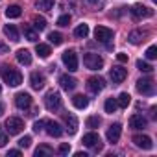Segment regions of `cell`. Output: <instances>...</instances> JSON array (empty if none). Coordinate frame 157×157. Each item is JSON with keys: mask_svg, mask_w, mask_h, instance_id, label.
I'll use <instances>...</instances> for the list:
<instances>
[{"mask_svg": "<svg viewBox=\"0 0 157 157\" xmlns=\"http://www.w3.org/2000/svg\"><path fill=\"white\" fill-rule=\"evenodd\" d=\"M21 155V150H10L8 151V157H19Z\"/></svg>", "mask_w": 157, "mask_h": 157, "instance_id": "obj_43", "label": "cell"}, {"mask_svg": "<svg viewBox=\"0 0 157 157\" xmlns=\"http://www.w3.org/2000/svg\"><path fill=\"white\" fill-rule=\"evenodd\" d=\"M0 93H2V87H0Z\"/></svg>", "mask_w": 157, "mask_h": 157, "instance_id": "obj_48", "label": "cell"}, {"mask_svg": "<svg viewBox=\"0 0 157 157\" xmlns=\"http://www.w3.org/2000/svg\"><path fill=\"white\" fill-rule=\"evenodd\" d=\"M56 4V0H37L35 2V8L41 10V11H50Z\"/></svg>", "mask_w": 157, "mask_h": 157, "instance_id": "obj_24", "label": "cell"}, {"mask_svg": "<svg viewBox=\"0 0 157 157\" xmlns=\"http://www.w3.org/2000/svg\"><path fill=\"white\" fill-rule=\"evenodd\" d=\"M146 124H148V120L142 115H131V118H129V128L131 129H144Z\"/></svg>", "mask_w": 157, "mask_h": 157, "instance_id": "obj_18", "label": "cell"}, {"mask_svg": "<svg viewBox=\"0 0 157 157\" xmlns=\"http://www.w3.org/2000/svg\"><path fill=\"white\" fill-rule=\"evenodd\" d=\"M8 50H10V48H8L4 43H0V54H8Z\"/></svg>", "mask_w": 157, "mask_h": 157, "instance_id": "obj_44", "label": "cell"}, {"mask_svg": "<svg viewBox=\"0 0 157 157\" xmlns=\"http://www.w3.org/2000/svg\"><path fill=\"white\" fill-rule=\"evenodd\" d=\"M48 41H50L52 44H56V46H57V44H61V43H63V35H61L59 32H50V33H48Z\"/></svg>", "mask_w": 157, "mask_h": 157, "instance_id": "obj_33", "label": "cell"}, {"mask_svg": "<svg viewBox=\"0 0 157 157\" xmlns=\"http://www.w3.org/2000/svg\"><path fill=\"white\" fill-rule=\"evenodd\" d=\"M17 61H19L21 65H30V63H32V54H30V50L21 48V50L17 52Z\"/></svg>", "mask_w": 157, "mask_h": 157, "instance_id": "obj_21", "label": "cell"}, {"mask_svg": "<svg viewBox=\"0 0 157 157\" xmlns=\"http://www.w3.org/2000/svg\"><path fill=\"white\" fill-rule=\"evenodd\" d=\"M44 83H46V80H44V76H43L41 72H33V74L30 76V85H32V89L41 91V89L44 87Z\"/></svg>", "mask_w": 157, "mask_h": 157, "instance_id": "obj_14", "label": "cell"}, {"mask_svg": "<svg viewBox=\"0 0 157 157\" xmlns=\"http://www.w3.org/2000/svg\"><path fill=\"white\" fill-rule=\"evenodd\" d=\"M104 109H105V113H109V115L117 113V109H118L117 98H107V100H105V104H104Z\"/></svg>", "mask_w": 157, "mask_h": 157, "instance_id": "obj_25", "label": "cell"}, {"mask_svg": "<svg viewBox=\"0 0 157 157\" xmlns=\"http://www.w3.org/2000/svg\"><path fill=\"white\" fill-rule=\"evenodd\" d=\"M144 37H146V32H142V30H133L128 39H129L131 44H140V43L144 41Z\"/></svg>", "mask_w": 157, "mask_h": 157, "instance_id": "obj_20", "label": "cell"}, {"mask_svg": "<svg viewBox=\"0 0 157 157\" xmlns=\"http://www.w3.org/2000/svg\"><path fill=\"white\" fill-rule=\"evenodd\" d=\"M35 52H37V56H39V57H48V56L52 54L50 46H48V44H43V43H39V44L35 46Z\"/></svg>", "mask_w": 157, "mask_h": 157, "instance_id": "obj_27", "label": "cell"}, {"mask_svg": "<svg viewBox=\"0 0 157 157\" xmlns=\"http://www.w3.org/2000/svg\"><path fill=\"white\" fill-rule=\"evenodd\" d=\"M2 113H4V105H2V104H0V115H2Z\"/></svg>", "mask_w": 157, "mask_h": 157, "instance_id": "obj_47", "label": "cell"}, {"mask_svg": "<svg viewBox=\"0 0 157 157\" xmlns=\"http://www.w3.org/2000/svg\"><path fill=\"white\" fill-rule=\"evenodd\" d=\"M44 105L48 111H57L61 107V94L56 93V91H50L46 96H44Z\"/></svg>", "mask_w": 157, "mask_h": 157, "instance_id": "obj_5", "label": "cell"}, {"mask_svg": "<svg viewBox=\"0 0 157 157\" xmlns=\"http://www.w3.org/2000/svg\"><path fill=\"white\" fill-rule=\"evenodd\" d=\"M120 135H122V126H120L118 122H115V124H111V126L107 128L105 137H107L109 142H117V140L120 139Z\"/></svg>", "mask_w": 157, "mask_h": 157, "instance_id": "obj_11", "label": "cell"}, {"mask_svg": "<svg viewBox=\"0 0 157 157\" xmlns=\"http://www.w3.org/2000/svg\"><path fill=\"white\" fill-rule=\"evenodd\" d=\"M85 124H87V128L94 129V128H98V126H100V118H98V117H89V118L85 120Z\"/></svg>", "mask_w": 157, "mask_h": 157, "instance_id": "obj_35", "label": "cell"}, {"mask_svg": "<svg viewBox=\"0 0 157 157\" xmlns=\"http://www.w3.org/2000/svg\"><path fill=\"white\" fill-rule=\"evenodd\" d=\"M131 15H133L135 19H148V17L153 15V11H151L150 8L142 6V4H135V6L131 8Z\"/></svg>", "mask_w": 157, "mask_h": 157, "instance_id": "obj_10", "label": "cell"}, {"mask_svg": "<svg viewBox=\"0 0 157 157\" xmlns=\"http://www.w3.org/2000/svg\"><path fill=\"white\" fill-rule=\"evenodd\" d=\"M24 37L28 39V41H32V43H35L37 39H39V35H37V32L32 28V26H24Z\"/></svg>", "mask_w": 157, "mask_h": 157, "instance_id": "obj_30", "label": "cell"}, {"mask_svg": "<svg viewBox=\"0 0 157 157\" xmlns=\"http://www.w3.org/2000/svg\"><path fill=\"white\" fill-rule=\"evenodd\" d=\"M89 4H94V6H102L104 4V0H87Z\"/></svg>", "mask_w": 157, "mask_h": 157, "instance_id": "obj_45", "label": "cell"}, {"mask_svg": "<svg viewBox=\"0 0 157 157\" xmlns=\"http://www.w3.org/2000/svg\"><path fill=\"white\" fill-rule=\"evenodd\" d=\"M76 157H87V153H83V151H78V153H76Z\"/></svg>", "mask_w": 157, "mask_h": 157, "instance_id": "obj_46", "label": "cell"}, {"mask_svg": "<svg viewBox=\"0 0 157 157\" xmlns=\"http://www.w3.org/2000/svg\"><path fill=\"white\" fill-rule=\"evenodd\" d=\"M59 85H61L65 91H74L76 85H78V82H76V78H72V76H68V74H63V76L59 78Z\"/></svg>", "mask_w": 157, "mask_h": 157, "instance_id": "obj_17", "label": "cell"}, {"mask_svg": "<svg viewBox=\"0 0 157 157\" xmlns=\"http://www.w3.org/2000/svg\"><path fill=\"white\" fill-rule=\"evenodd\" d=\"M137 68H139L140 72H151V70H153V67H151L150 63L142 61V59H139V61H137Z\"/></svg>", "mask_w": 157, "mask_h": 157, "instance_id": "obj_34", "label": "cell"}, {"mask_svg": "<svg viewBox=\"0 0 157 157\" xmlns=\"http://www.w3.org/2000/svg\"><path fill=\"white\" fill-rule=\"evenodd\" d=\"M44 126H46V133H48L50 137H61L63 131H65V129H63L57 122H54V120H46Z\"/></svg>", "mask_w": 157, "mask_h": 157, "instance_id": "obj_16", "label": "cell"}, {"mask_svg": "<svg viewBox=\"0 0 157 157\" xmlns=\"http://www.w3.org/2000/svg\"><path fill=\"white\" fill-rule=\"evenodd\" d=\"M33 28L37 30V32H43L44 28H46V19L44 17H33Z\"/></svg>", "mask_w": 157, "mask_h": 157, "instance_id": "obj_31", "label": "cell"}, {"mask_svg": "<svg viewBox=\"0 0 157 157\" xmlns=\"http://www.w3.org/2000/svg\"><path fill=\"white\" fill-rule=\"evenodd\" d=\"M67 131H68V135H74L78 131V118L74 115L67 117Z\"/></svg>", "mask_w": 157, "mask_h": 157, "instance_id": "obj_23", "label": "cell"}, {"mask_svg": "<svg viewBox=\"0 0 157 157\" xmlns=\"http://www.w3.org/2000/svg\"><path fill=\"white\" fill-rule=\"evenodd\" d=\"M104 87H105V80H104V78L93 76V78H89V80H87V89L91 93H94V94H98L100 91H104Z\"/></svg>", "mask_w": 157, "mask_h": 157, "instance_id": "obj_7", "label": "cell"}, {"mask_svg": "<svg viewBox=\"0 0 157 157\" xmlns=\"http://www.w3.org/2000/svg\"><path fill=\"white\" fill-rule=\"evenodd\" d=\"M61 59H63L65 67L68 68V72H76V70H78V54H76L74 50H67V52H63Z\"/></svg>", "mask_w": 157, "mask_h": 157, "instance_id": "obj_4", "label": "cell"}, {"mask_svg": "<svg viewBox=\"0 0 157 157\" xmlns=\"http://www.w3.org/2000/svg\"><path fill=\"white\" fill-rule=\"evenodd\" d=\"M109 74H111L113 83H122V82L126 80V76H128V70H126L124 67H113Z\"/></svg>", "mask_w": 157, "mask_h": 157, "instance_id": "obj_13", "label": "cell"}, {"mask_svg": "<svg viewBox=\"0 0 157 157\" xmlns=\"http://www.w3.org/2000/svg\"><path fill=\"white\" fill-rule=\"evenodd\" d=\"M82 142H83V146H87V148H94L96 151L102 148V144H100V135L94 133V131L83 135V140H82Z\"/></svg>", "mask_w": 157, "mask_h": 157, "instance_id": "obj_9", "label": "cell"}, {"mask_svg": "<svg viewBox=\"0 0 157 157\" xmlns=\"http://www.w3.org/2000/svg\"><path fill=\"white\" fill-rule=\"evenodd\" d=\"M72 104H74L76 109H85V107L89 105V98L83 96V94H76V96L72 98Z\"/></svg>", "mask_w": 157, "mask_h": 157, "instance_id": "obj_22", "label": "cell"}, {"mask_svg": "<svg viewBox=\"0 0 157 157\" xmlns=\"http://www.w3.org/2000/svg\"><path fill=\"white\" fill-rule=\"evenodd\" d=\"M22 129H24L22 118H19V117H10V118L6 120V131H8L10 135H19Z\"/></svg>", "mask_w": 157, "mask_h": 157, "instance_id": "obj_3", "label": "cell"}, {"mask_svg": "<svg viewBox=\"0 0 157 157\" xmlns=\"http://www.w3.org/2000/svg\"><path fill=\"white\" fill-rule=\"evenodd\" d=\"M83 65L89 70H100L104 67V59H102V56H98L94 52H89V54L83 56Z\"/></svg>", "mask_w": 157, "mask_h": 157, "instance_id": "obj_2", "label": "cell"}, {"mask_svg": "<svg viewBox=\"0 0 157 157\" xmlns=\"http://www.w3.org/2000/svg\"><path fill=\"white\" fill-rule=\"evenodd\" d=\"M52 153H54V150H52L50 146H46V144H41V146L35 150V157H44V155L48 157V155H52Z\"/></svg>", "mask_w": 157, "mask_h": 157, "instance_id": "obj_29", "label": "cell"}, {"mask_svg": "<svg viewBox=\"0 0 157 157\" xmlns=\"http://www.w3.org/2000/svg\"><path fill=\"white\" fill-rule=\"evenodd\" d=\"M44 122H46V120H37V122H33V131L39 133V131L44 128Z\"/></svg>", "mask_w": 157, "mask_h": 157, "instance_id": "obj_41", "label": "cell"}, {"mask_svg": "<svg viewBox=\"0 0 157 157\" xmlns=\"http://www.w3.org/2000/svg\"><path fill=\"white\" fill-rule=\"evenodd\" d=\"M57 24H59V26H68V24H70V15H61V17L57 19Z\"/></svg>", "mask_w": 157, "mask_h": 157, "instance_id": "obj_37", "label": "cell"}, {"mask_svg": "<svg viewBox=\"0 0 157 157\" xmlns=\"http://www.w3.org/2000/svg\"><path fill=\"white\" fill-rule=\"evenodd\" d=\"M117 104H118V107H128V105L131 104V96H129L128 93H122V94L117 98Z\"/></svg>", "mask_w": 157, "mask_h": 157, "instance_id": "obj_32", "label": "cell"}, {"mask_svg": "<svg viewBox=\"0 0 157 157\" xmlns=\"http://www.w3.org/2000/svg\"><path fill=\"white\" fill-rule=\"evenodd\" d=\"M4 35H6L11 43H17V41H19V32H17V28H15L13 24H6V26H4Z\"/></svg>", "mask_w": 157, "mask_h": 157, "instance_id": "obj_19", "label": "cell"}, {"mask_svg": "<svg viewBox=\"0 0 157 157\" xmlns=\"http://www.w3.org/2000/svg\"><path fill=\"white\" fill-rule=\"evenodd\" d=\"M0 74H2V80L10 85V87H19L22 83V74L13 68V67H2V70H0Z\"/></svg>", "mask_w": 157, "mask_h": 157, "instance_id": "obj_1", "label": "cell"}, {"mask_svg": "<svg viewBox=\"0 0 157 157\" xmlns=\"http://www.w3.org/2000/svg\"><path fill=\"white\" fill-rule=\"evenodd\" d=\"M133 144L137 148H140V150H151L153 148V142H151V139L148 135H135L133 137Z\"/></svg>", "mask_w": 157, "mask_h": 157, "instance_id": "obj_12", "label": "cell"}, {"mask_svg": "<svg viewBox=\"0 0 157 157\" xmlns=\"http://www.w3.org/2000/svg\"><path fill=\"white\" fill-rule=\"evenodd\" d=\"M117 59H118L120 63H128V56H126L124 52H120V54H117Z\"/></svg>", "mask_w": 157, "mask_h": 157, "instance_id": "obj_42", "label": "cell"}, {"mask_svg": "<svg viewBox=\"0 0 157 157\" xmlns=\"http://www.w3.org/2000/svg\"><path fill=\"white\" fill-rule=\"evenodd\" d=\"M113 30H109V28H105V26H96V30H94V37L100 41V43H109V41H113Z\"/></svg>", "mask_w": 157, "mask_h": 157, "instance_id": "obj_8", "label": "cell"}, {"mask_svg": "<svg viewBox=\"0 0 157 157\" xmlns=\"http://www.w3.org/2000/svg\"><path fill=\"white\" fill-rule=\"evenodd\" d=\"M30 144H32V137H30V135H24V137L19 140V146H21V148H30Z\"/></svg>", "mask_w": 157, "mask_h": 157, "instance_id": "obj_36", "label": "cell"}, {"mask_svg": "<svg viewBox=\"0 0 157 157\" xmlns=\"http://www.w3.org/2000/svg\"><path fill=\"white\" fill-rule=\"evenodd\" d=\"M59 153H61V155H68V153H70V144H68V142L59 144Z\"/></svg>", "mask_w": 157, "mask_h": 157, "instance_id": "obj_39", "label": "cell"}, {"mask_svg": "<svg viewBox=\"0 0 157 157\" xmlns=\"http://www.w3.org/2000/svg\"><path fill=\"white\" fill-rule=\"evenodd\" d=\"M137 91L140 94H146V96H151L155 93V83L150 80V78H140L137 82Z\"/></svg>", "mask_w": 157, "mask_h": 157, "instance_id": "obj_6", "label": "cell"}, {"mask_svg": "<svg viewBox=\"0 0 157 157\" xmlns=\"http://www.w3.org/2000/svg\"><path fill=\"white\" fill-rule=\"evenodd\" d=\"M146 57H148V59H155V57H157V46H150V48L146 50Z\"/></svg>", "mask_w": 157, "mask_h": 157, "instance_id": "obj_38", "label": "cell"}, {"mask_svg": "<svg viewBox=\"0 0 157 157\" xmlns=\"http://www.w3.org/2000/svg\"><path fill=\"white\" fill-rule=\"evenodd\" d=\"M22 15V10L19 8V6H10V8H6V17L8 19H19Z\"/></svg>", "mask_w": 157, "mask_h": 157, "instance_id": "obj_26", "label": "cell"}, {"mask_svg": "<svg viewBox=\"0 0 157 157\" xmlns=\"http://www.w3.org/2000/svg\"><path fill=\"white\" fill-rule=\"evenodd\" d=\"M74 35H76L78 39H85V37L89 35V26H87V24H80V26L74 30Z\"/></svg>", "mask_w": 157, "mask_h": 157, "instance_id": "obj_28", "label": "cell"}, {"mask_svg": "<svg viewBox=\"0 0 157 157\" xmlns=\"http://www.w3.org/2000/svg\"><path fill=\"white\" fill-rule=\"evenodd\" d=\"M15 105H17L19 109H28V107L32 105V96H30L28 93H19V94L15 96Z\"/></svg>", "mask_w": 157, "mask_h": 157, "instance_id": "obj_15", "label": "cell"}, {"mask_svg": "<svg viewBox=\"0 0 157 157\" xmlns=\"http://www.w3.org/2000/svg\"><path fill=\"white\" fill-rule=\"evenodd\" d=\"M6 142H8V133L2 129V126H0V148L6 146Z\"/></svg>", "mask_w": 157, "mask_h": 157, "instance_id": "obj_40", "label": "cell"}]
</instances>
